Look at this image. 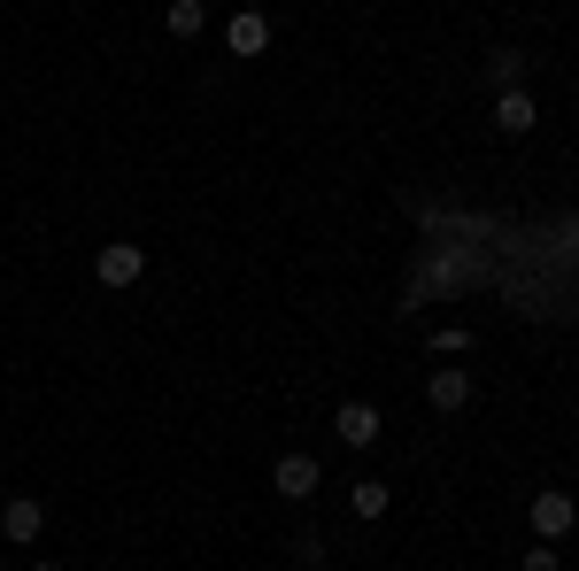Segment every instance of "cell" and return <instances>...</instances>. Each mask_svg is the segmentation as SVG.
Here are the masks:
<instances>
[{"instance_id":"ba28073f","label":"cell","mask_w":579,"mask_h":571,"mask_svg":"<svg viewBox=\"0 0 579 571\" xmlns=\"http://www.w3.org/2000/svg\"><path fill=\"white\" fill-rule=\"evenodd\" d=\"M495 124H502V132H533V93L502 86V93H495Z\"/></svg>"},{"instance_id":"52a82bcc","label":"cell","mask_w":579,"mask_h":571,"mask_svg":"<svg viewBox=\"0 0 579 571\" xmlns=\"http://www.w3.org/2000/svg\"><path fill=\"white\" fill-rule=\"evenodd\" d=\"M332 425H340V440H348V448H371V440H379V410H371V402H348Z\"/></svg>"},{"instance_id":"8992f818","label":"cell","mask_w":579,"mask_h":571,"mask_svg":"<svg viewBox=\"0 0 579 571\" xmlns=\"http://www.w3.org/2000/svg\"><path fill=\"white\" fill-rule=\"evenodd\" d=\"M426 402H433V410H448V418H456V410L471 402V379H463V371H433V379H426Z\"/></svg>"},{"instance_id":"6da1fadb","label":"cell","mask_w":579,"mask_h":571,"mask_svg":"<svg viewBox=\"0 0 579 571\" xmlns=\"http://www.w3.org/2000/svg\"><path fill=\"white\" fill-rule=\"evenodd\" d=\"M224 47H232V54H240V62H256V54H263V47H271V23H263V16H256V8H240V16H232V23H224Z\"/></svg>"},{"instance_id":"30bf717a","label":"cell","mask_w":579,"mask_h":571,"mask_svg":"<svg viewBox=\"0 0 579 571\" xmlns=\"http://www.w3.org/2000/svg\"><path fill=\"white\" fill-rule=\"evenodd\" d=\"M387 502H395V494H387L379 479H363V487H356V518H387Z\"/></svg>"},{"instance_id":"7c38bea8","label":"cell","mask_w":579,"mask_h":571,"mask_svg":"<svg viewBox=\"0 0 579 571\" xmlns=\"http://www.w3.org/2000/svg\"><path fill=\"white\" fill-rule=\"evenodd\" d=\"M39 571H54V564H39Z\"/></svg>"},{"instance_id":"8fae6325","label":"cell","mask_w":579,"mask_h":571,"mask_svg":"<svg viewBox=\"0 0 579 571\" xmlns=\"http://www.w3.org/2000/svg\"><path fill=\"white\" fill-rule=\"evenodd\" d=\"M526 571H557V541H541V549L526 557Z\"/></svg>"},{"instance_id":"9c48e42d","label":"cell","mask_w":579,"mask_h":571,"mask_svg":"<svg viewBox=\"0 0 579 571\" xmlns=\"http://www.w3.org/2000/svg\"><path fill=\"white\" fill-rule=\"evenodd\" d=\"M201 23H209V8H201V0H170V31H178V39H193Z\"/></svg>"},{"instance_id":"3957f363","label":"cell","mask_w":579,"mask_h":571,"mask_svg":"<svg viewBox=\"0 0 579 571\" xmlns=\"http://www.w3.org/2000/svg\"><path fill=\"white\" fill-rule=\"evenodd\" d=\"M93 271H101V286H132L147 271V256L132 248V240H117V248H101V263H93Z\"/></svg>"},{"instance_id":"277c9868","label":"cell","mask_w":579,"mask_h":571,"mask_svg":"<svg viewBox=\"0 0 579 571\" xmlns=\"http://www.w3.org/2000/svg\"><path fill=\"white\" fill-rule=\"evenodd\" d=\"M271 487H279L287 502L317 494V463H309V455H279V463H271Z\"/></svg>"},{"instance_id":"7a4b0ae2","label":"cell","mask_w":579,"mask_h":571,"mask_svg":"<svg viewBox=\"0 0 579 571\" xmlns=\"http://www.w3.org/2000/svg\"><path fill=\"white\" fill-rule=\"evenodd\" d=\"M572 494H533V533H541V541H565V533H572Z\"/></svg>"},{"instance_id":"5b68a950","label":"cell","mask_w":579,"mask_h":571,"mask_svg":"<svg viewBox=\"0 0 579 571\" xmlns=\"http://www.w3.org/2000/svg\"><path fill=\"white\" fill-rule=\"evenodd\" d=\"M39 525H47V510H39L31 494H16V502L0 510V533H8V541H39Z\"/></svg>"}]
</instances>
